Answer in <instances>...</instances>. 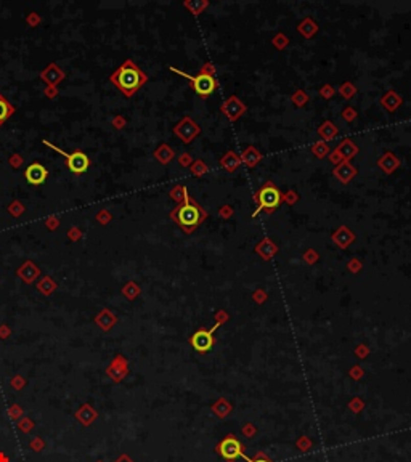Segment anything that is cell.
Here are the masks:
<instances>
[{"label":"cell","instance_id":"4fadbf2b","mask_svg":"<svg viewBox=\"0 0 411 462\" xmlns=\"http://www.w3.org/2000/svg\"><path fill=\"white\" fill-rule=\"evenodd\" d=\"M254 252L257 253V256L265 260V262H270L273 257H277V253L280 252V247L277 246V242L273 241L271 238L265 236L264 239H260L256 247H254Z\"/></svg>","mask_w":411,"mask_h":462},{"label":"cell","instance_id":"44dd1931","mask_svg":"<svg viewBox=\"0 0 411 462\" xmlns=\"http://www.w3.org/2000/svg\"><path fill=\"white\" fill-rule=\"evenodd\" d=\"M184 7L193 16H199L202 11L209 7V0H185Z\"/></svg>","mask_w":411,"mask_h":462},{"label":"cell","instance_id":"277c9868","mask_svg":"<svg viewBox=\"0 0 411 462\" xmlns=\"http://www.w3.org/2000/svg\"><path fill=\"white\" fill-rule=\"evenodd\" d=\"M253 199L256 202V211L253 212V218H256L262 212L271 215L283 204V193L271 180H267L253 194Z\"/></svg>","mask_w":411,"mask_h":462},{"label":"cell","instance_id":"6da1fadb","mask_svg":"<svg viewBox=\"0 0 411 462\" xmlns=\"http://www.w3.org/2000/svg\"><path fill=\"white\" fill-rule=\"evenodd\" d=\"M169 217L170 220L175 222L181 228L185 235H193L208 220L209 214L198 201H195L190 196L187 201L180 202L177 207H174V211H170Z\"/></svg>","mask_w":411,"mask_h":462},{"label":"cell","instance_id":"9c48e42d","mask_svg":"<svg viewBox=\"0 0 411 462\" xmlns=\"http://www.w3.org/2000/svg\"><path fill=\"white\" fill-rule=\"evenodd\" d=\"M219 453H220V456L223 457V459H226V460H236L238 457H244V454H243V446H241V443H239L236 438H233V436H228V438H225V440L219 445ZM247 462H250L247 457H244Z\"/></svg>","mask_w":411,"mask_h":462},{"label":"cell","instance_id":"f1b7e54d","mask_svg":"<svg viewBox=\"0 0 411 462\" xmlns=\"http://www.w3.org/2000/svg\"><path fill=\"white\" fill-rule=\"evenodd\" d=\"M190 170L195 177H204V175H208L209 166L206 164L202 159H196V160H193V164L190 166Z\"/></svg>","mask_w":411,"mask_h":462},{"label":"cell","instance_id":"52a82bcc","mask_svg":"<svg viewBox=\"0 0 411 462\" xmlns=\"http://www.w3.org/2000/svg\"><path fill=\"white\" fill-rule=\"evenodd\" d=\"M246 111H247L246 103L236 95H230L220 105V112L232 124H235V122H238L239 119H241L243 115L246 114Z\"/></svg>","mask_w":411,"mask_h":462},{"label":"cell","instance_id":"5b68a950","mask_svg":"<svg viewBox=\"0 0 411 462\" xmlns=\"http://www.w3.org/2000/svg\"><path fill=\"white\" fill-rule=\"evenodd\" d=\"M43 145H47L49 148L55 149V151L58 153V154H61V156L66 159V163H67V169H70L73 173H76V175H81V173H84V172H87V170H88V167H90V157H88L85 153H82V151L66 153V151H63L61 148H58V146L52 145L49 140H43Z\"/></svg>","mask_w":411,"mask_h":462},{"label":"cell","instance_id":"e575fe53","mask_svg":"<svg viewBox=\"0 0 411 462\" xmlns=\"http://www.w3.org/2000/svg\"><path fill=\"white\" fill-rule=\"evenodd\" d=\"M361 268H363V263H361V260L357 259V257H353V259H350V260L347 262V270H349L350 273H353V274L360 273Z\"/></svg>","mask_w":411,"mask_h":462},{"label":"cell","instance_id":"1f68e13d","mask_svg":"<svg viewBox=\"0 0 411 462\" xmlns=\"http://www.w3.org/2000/svg\"><path fill=\"white\" fill-rule=\"evenodd\" d=\"M217 215H219V218H222V220H230V218L235 215V209L232 204H223L219 207V211H217Z\"/></svg>","mask_w":411,"mask_h":462},{"label":"cell","instance_id":"d6986e66","mask_svg":"<svg viewBox=\"0 0 411 462\" xmlns=\"http://www.w3.org/2000/svg\"><path fill=\"white\" fill-rule=\"evenodd\" d=\"M295 29H298V32L304 39H313L319 31V26L312 16H305L302 21H299V25Z\"/></svg>","mask_w":411,"mask_h":462},{"label":"cell","instance_id":"4316f807","mask_svg":"<svg viewBox=\"0 0 411 462\" xmlns=\"http://www.w3.org/2000/svg\"><path fill=\"white\" fill-rule=\"evenodd\" d=\"M271 45L277 50L283 52V50H286L289 47V37L284 32H277L275 36L271 37Z\"/></svg>","mask_w":411,"mask_h":462},{"label":"cell","instance_id":"5bb4252c","mask_svg":"<svg viewBox=\"0 0 411 462\" xmlns=\"http://www.w3.org/2000/svg\"><path fill=\"white\" fill-rule=\"evenodd\" d=\"M49 177V170L45 169L42 164L39 163H32L31 166L26 167L25 170V178L29 184H34V187H39V184L45 183Z\"/></svg>","mask_w":411,"mask_h":462},{"label":"cell","instance_id":"d590c367","mask_svg":"<svg viewBox=\"0 0 411 462\" xmlns=\"http://www.w3.org/2000/svg\"><path fill=\"white\" fill-rule=\"evenodd\" d=\"M178 164L181 167H190L193 164V156L190 153H181L178 157Z\"/></svg>","mask_w":411,"mask_h":462},{"label":"cell","instance_id":"484cf974","mask_svg":"<svg viewBox=\"0 0 411 462\" xmlns=\"http://www.w3.org/2000/svg\"><path fill=\"white\" fill-rule=\"evenodd\" d=\"M310 151H312V154H313L316 159H325V157L329 156L331 148H329V145H328L326 142H316V143L312 145Z\"/></svg>","mask_w":411,"mask_h":462},{"label":"cell","instance_id":"2e32d148","mask_svg":"<svg viewBox=\"0 0 411 462\" xmlns=\"http://www.w3.org/2000/svg\"><path fill=\"white\" fill-rule=\"evenodd\" d=\"M379 103H381V106L387 111V112H395L398 108H400L402 105H403V98L397 94L395 90H387L385 94L381 97V100H379Z\"/></svg>","mask_w":411,"mask_h":462},{"label":"cell","instance_id":"e0dca14e","mask_svg":"<svg viewBox=\"0 0 411 462\" xmlns=\"http://www.w3.org/2000/svg\"><path fill=\"white\" fill-rule=\"evenodd\" d=\"M239 157H241V164H244V166L249 167V169H254V167L260 163V160H262L264 154H262L254 145H249V146H246V148L243 149L241 154H239Z\"/></svg>","mask_w":411,"mask_h":462},{"label":"cell","instance_id":"7a4b0ae2","mask_svg":"<svg viewBox=\"0 0 411 462\" xmlns=\"http://www.w3.org/2000/svg\"><path fill=\"white\" fill-rule=\"evenodd\" d=\"M125 97H133L148 82V76L132 60H125L109 77Z\"/></svg>","mask_w":411,"mask_h":462},{"label":"cell","instance_id":"ac0fdd59","mask_svg":"<svg viewBox=\"0 0 411 462\" xmlns=\"http://www.w3.org/2000/svg\"><path fill=\"white\" fill-rule=\"evenodd\" d=\"M334 149L340 154V157L344 159V160H352L353 157H355L360 153L358 145L353 142V140H350V138H344V140H342Z\"/></svg>","mask_w":411,"mask_h":462},{"label":"cell","instance_id":"8992f818","mask_svg":"<svg viewBox=\"0 0 411 462\" xmlns=\"http://www.w3.org/2000/svg\"><path fill=\"white\" fill-rule=\"evenodd\" d=\"M220 328V322L215 321V325L211 328V329H199L196 331L193 336L190 337V343L191 346L195 349L198 353H208L214 343H215V339H214V332Z\"/></svg>","mask_w":411,"mask_h":462},{"label":"cell","instance_id":"3957f363","mask_svg":"<svg viewBox=\"0 0 411 462\" xmlns=\"http://www.w3.org/2000/svg\"><path fill=\"white\" fill-rule=\"evenodd\" d=\"M170 71L172 73H175V74H178L180 77H184V79H187V80H190V85H191V90L195 91V94L199 97V98H209L214 91L219 88V79H217V76H215V66L211 63V61H206L202 66H201V69H199V73L198 74H195V76H191V74H188V73H185V71H180V69H177V67H174V66H170L169 67Z\"/></svg>","mask_w":411,"mask_h":462},{"label":"cell","instance_id":"d4e9b609","mask_svg":"<svg viewBox=\"0 0 411 462\" xmlns=\"http://www.w3.org/2000/svg\"><path fill=\"white\" fill-rule=\"evenodd\" d=\"M291 103L295 108H304V106H307V103H310V97H308L305 90L298 88L291 94Z\"/></svg>","mask_w":411,"mask_h":462},{"label":"cell","instance_id":"d6a6232c","mask_svg":"<svg viewBox=\"0 0 411 462\" xmlns=\"http://www.w3.org/2000/svg\"><path fill=\"white\" fill-rule=\"evenodd\" d=\"M299 199H301V196L295 190H288L286 193H283V202L288 205H295L299 202Z\"/></svg>","mask_w":411,"mask_h":462},{"label":"cell","instance_id":"603a6c76","mask_svg":"<svg viewBox=\"0 0 411 462\" xmlns=\"http://www.w3.org/2000/svg\"><path fill=\"white\" fill-rule=\"evenodd\" d=\"M174 156H175L174 149L170 148V146H167V145H161V146H159V148L156 149V151H154V157H156L161 164H169L170 160L174 159Z\"/></svg>","mask_w":411,"mask_h":462},{"label":"cell","instance_id":"7402d4cb","mask_svg":"<svg viewBox=\"0 0 411 462\" xmlns=\"http://www.w3.org/2000/svg\"><path fill=\"white\" fill-rule=\"evenodd\" d=\"M13 112H15V106L0 94V125H4V122L7 119H10L11 115H13Z\"/></svg>","mask_w":411,"mask_h":462},{"label":"cell","instance_id":"4dcf8cb0","mask_svg":"<svg viewBox=\"0 0 411 462\" xmlns=\"http://www.w3.org/2000/svg\"><path fill=\"white\" fill-rule=\"evenodd\" d=\"M340 118L344 119L347 124H352L353 121H355L357 118H358V112H357V109L353 108V106H350V105H347L344 109L340 111Z\"/></svg>","mask_w":411,"mask_h":462},{"label":"cell","instance_id":"ba28073f","mask_svg":"<svg viewBox=\"0 0 411 462\" xmlns=\"http://www.w3.org/2000/svg\"><path fill=\"white\" fill-rule=\"evenodd\" d=\"M174 133L180 138L181 143L190 145L198 135H201V127L193 121L190 115L181 118V121L174 127Z\"/></svg>","mask_w":411,"mask_h":462},{"label":"cell","instance_id":"7c38bea8","mask_svg":"<svg viewBox=\"0 0 411 462\" xmlns=\"http://www.w3.org/2000/svg\"><path fill=\"white\" fill-rule=\"evenodd\" d=\"M376 166H378L385 173V175H392L394 172H397L398 169H400L402 159L398 157L395 153H392V151H385V153H382L378 157V160H376Z\"/></svg>","mask_w":411,"mask_h":462},{"label":"cell","instance_id":"ffe728a7","mask_svg":"<svg viewBox=\"0 0 411 462\" xmlns=\"http://www.w3.org/2000/svg\"><path fill=\"white\" fill-rule=\"evenodd\" d=\"M316 133L322 138V142H331L339 135V129L333 121H323L316 129Z\"/></svg>","mask_w":411,"mask_h":462},{"label":"cell","instance_id":"8d00e7d4","mask_svg":"<svg viewBox=\"0 0 411 462\" xmlns=\"http://www.w3.org/2000/svg\"><path fill=\"white\" fill-rule=\"evenodd\" d=\"M256 298H257V300H262V298H265V292H262V291H257V292H256Z\"/></svg>","mask_w":411,"mask_h":462},{"label":"cell","instance_id":"30bf717a","mask_svg":"<svg viewBox=\"0 0 411 462\" xmlns=\"http://www.w3.org/2000/svg\"><path fill=\"white\" fill-rule=\"evenodd\" d=\"M357 239V235L353 233V229L349 228L347 225H340L339 228H336L333 233H331V241L340 249V250H347L353 242Z\"/></svg>","mask_w":411,"mask_h":462},{"label":"cell","instance_id":"74e56055","mask_svg":"<svg viewBox=\"0 0 411 462\" xmlns=\"http://www.w3.org/2000/svg\"><path fill=\"white\" fill-rule=\"evenodd\" d=\"M250 462H270V460H268V459H265V457H257V459L250 460Z\"/></svg>","mask_w":411,"mask_h":462},{"label":"cell","instance_id":"83f0119b","mask_svg":"<svg viewBox=\"0 0 411 462\" xmlns=\"http://www.w3.org/2000/svg\"><path fill=\"white\" fill-rule=\"evenodd\" d=\"M170 198H172L174 201H177L178 204L184 202L190 198V193H188V188L185 187V184H177V187H174V190L170 191Z\"/></svg>","mask_w":411,"mask_h":462},{"label":"cell","instance_id":"9a60e30c","mask_svg":"<svg viewBox=\"0 0 411 462\" xmlns=\"http://www.w3.org/2000/svg\"><path fill=\"white\" fill-rule=\"evenodd\" d=\"M219 166L222 170L226 173H235L239 167H241V157L233 149H228V151L219 159Z\"/></svg>","mask_w":411,"mask_h":462},{"label":"cell","instance_id":"f546056e","mask_svg":"<svg viewBox=\"0 0 411 462\" xmlns=\"http://www.w3.org/2000/svg\"><path fill=\"white\" fill-rule=\"evenodd\" d=\"M302 260L307 263V265H315L318 260H319V252L313 247H308L307 250H304L302 253Z\"/></svg>","mask_w":411,"mask_h":462},{"label":"cell","instance_id":"cb8c5ba5","mask_svg":"<svg viewBox=\"0 0 411 462\" xmlns=\"http://www.w3.org/2000/svg\"><path fill=\"white\" fill-rule=\"evenodd\" d=\"M337 94L344 98V100H352L353 97H355L357 94H358V88H357V85L353 84V82H350V80H346V82H342L340 84V87L337 88Z\"/></svg>","mask_w":411,"mask_h":462},{"label":"cell","instance_id":"8fae6325","mask_svg":"<svg viewBox=\"0 0 411 462\" xmlns=\"http://www.w3.org/2000/svg\"><path fill=\"white\" fill-rule=\"evenodd\" d=\"M357 175H358V169L350 160H342V163H339L333 169V177L342 184H349Z\"/></svg>","mask_w":411,"mask_h":462},{"label":"cell","instance_id":"836d02e7","mask_svg":"<svg viewBox=\"0 0 411 462\" xmlns=\"http://www.w3.org/2000/svg\"><path fill=\"white\" fill-rule=\"evenodd\" d=\"M318 94H319V97H322L323 100H331V98H333V97L337 94V90H336L333 85H331V84H323L322 87H319Z\"/></svg>","mask_w":411,"mask_h":462}]
</instances>
